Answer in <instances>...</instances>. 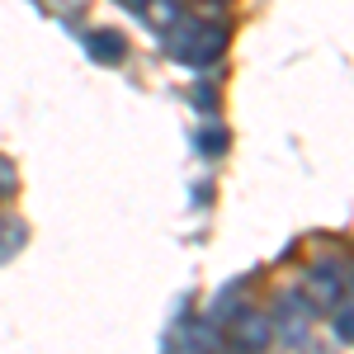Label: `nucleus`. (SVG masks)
<instances>
[{"label": "nucleus", "mask_w": 354, "mask_h": 354, "mask_svg": "<svg viewBox=\"0 0 354 354\" xmlns=\"http://www.w3.org/2000/svg\"><path fill=\"white\" fill-rule=\"evenodd\" d=\"M10 189H15V170L0 161V194H10Z\"/></svg>", "instance_id": "obj_10"}, {"label": "nucleus", "mask_w": 354, "mask_h": 354, "mask_svg": "<svg viewBox=\"0 0 354 354\" xmlns=\"http://www.w3.org/2000/svg\"><path fill=\"white\" fill-rule=\"evenodd\" d=\"M175 15H180L175 0H156V5H151V19H156V24H175Z\"/></svg>", "instance_id": "obj_8"}, {"label": "nucleus", "mask_w": 354, "mask_h": 354, "mask_svg": "<svg viewBox=\"0 0 354 354\" xmlns=\"http://www.w3.org/2000/svg\"><path fill=\"white\" fill-rule=\"evenodd\" d=\"M165 48L175 62H185V66H208V62H218L227 53V24H213V19H189L185 28H175L170 38H165Z\"/></svg>", "instance_id": "obj_1"}, {"label": "nucleus", "mask_w": 354, "mask_h": 354, "mask_svg": "<svg viewBox=\"0 0 354 354\" xmlns=\"http://www.w3.org/2000/svg\"><path fill=\"white\" fill-rule=\"evenodd\" d=\"M232 340H236V350H241V354L270 350V340H274L270 317H265V312H241V317L232 322Z\"/></svg>", "instance_id": "obj_2"}, {"label": "nucleus", "mask_w": 354, "mask_h": 354, "mask_svg": "<svg viewBox=\"0 0 354 354\" xmlns=\"http://www.w3.org/2000/svg\"><path fill=\"white\" fill-rule=\"evenodd\" d=\"M198 147H203V151H222V147H227V133H203Z\"/></svg>", "instance_id": "obj_9"}, {"label": "nucleus", "mask_w": 354, "mask_h": 354, "mask_svg": "<svg viewBox=\"0 0 354 354\" xmlns=\"http://www.w3.org/2000/svg\"><path fill=\"white\" fill-rule=\"evenodd\" d=\"M19 236H24V227H10V222H0V260L19 250Z\"/></svg>", "instance_id": "obj_6"}, {"label": "nucleus", "mask_w": 354, "mask_h": 354, "mask_svg": "<svg viewBox=\"0 0 354 354\" xmlns=\"http://www.w3.org/2000/svg\"><path fill=\"white\" fill-rule=\"evenodd\" d=\"M340 265H335V260H326V265H317V270L307 274V302H312V307H317V302H322V307H330V302H340V293H345V279H340Z\"/></svg>", "instance_id": "obj_4"}, {"label": "nucleus", "mask_w": 354, "mask_h": 354, "mask_svg": "<svg viewBox=\"0 0 354 354\" xmlns=\"http://www.w3.org/2000/svg\"><path fill=\"white\" fill-rule=\"evenodd\" d=\"M270 326L283 335V340H302L307 326H312V302L302 298V293H288V298L279 302V317H270Z\"/></svg>", "instance_id": "obj_3"}, {"label": "nucleus", "mask_w": 354, "mask_h": 354, "mask_svg": "<svg viewBox=\"0 0 354 354\" xmlns=\"http://www.w3.org/2000/svg\"><path fill=\"white\" fill-rule=\"evenodd\" d=\"M335 340H345V345H354V307H345V312L335 317Z\"/></svg>", "instance_id": "obj_7"}, {"label": "nucleus", "mask_w": 354, "mask_h": 354, "mask_svg": "<svg viewBox=\"0 0 354 354\" xmlns=\"http://www.w3.org/2000/svg\"><path fill=\"white\" fill-rule=\"evenodd\" d=\"M345 283H354V265H350V279H345Z\"/></svg>", "instance_id": "obj_11"}, {"label": "nucleus", "mask_w": 354, "mask_h": 354, "mask_svg": "<svg viewBox=\"0 0 354 354\" xmlns=\"http://www.w3.org/2000/svg\"><path fill=\"white\" fill-rule=\"evenodd\" d=\"M85 48H90V57H95V62L113 66V62H123V57H128V38H123L118 28H95Z\"/></svg>", "instance_id": "obj_5"}]
</instances>
